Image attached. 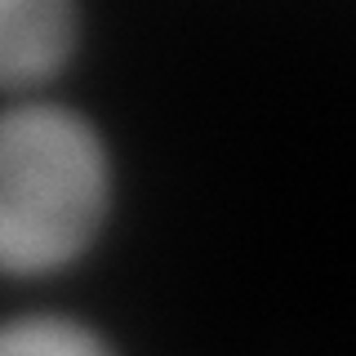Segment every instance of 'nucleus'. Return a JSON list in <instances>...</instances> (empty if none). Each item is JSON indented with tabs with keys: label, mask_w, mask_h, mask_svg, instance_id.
Returning <instances> with one entry per match:
<instances>
[{
	"label": "nucleus",
	"mask_w": 356,
	"mask_h": 356,
	"mask_svg": "<svg viewBox=\"0 0 356 356\" xmlns=\"http://www.w3.org/2000/svg\"><path fill=\"white\" fill-rule=\"evenodd\" d=\"M116 152L85 107L0 103V281H54L103 245L116 214Z\"/></svg>",
	"instance_id": "1"
},
{
	"label": "nucleus",
	"mask_w": 356,
	"mask_h": 356,
	"mask_svg": "<svg viewBox=\"0 0 356 356\" xmlns=\"http://www.w3.org/2000/svg\"><path fill=\"white\" fill-rule=\"evenodd\" d=\"M85 44V0H0V98L58 85Z\"/></svg>",
	"instance_id": "2"
},
{
	"label": "nucleus",
	"mask_w": 356,
	"mask_h": 356,
	"mask_svg": "<svg viewBox=\"0 0 356 356\" xmlns=\"http://www.w3.org/2000/svg\"><path fill=\"white\" fill-rule=\"evenodd\" d=\"M120 339L63 307H22L0 316V356H116Z\"/></svg>",
	"instance_id": "3"
}]
</instances>
